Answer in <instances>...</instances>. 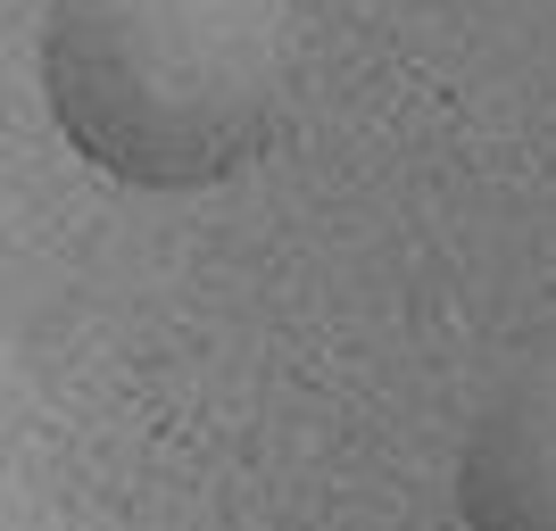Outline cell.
Returning a JSON list of instances; mask_svg holds the SVG:
<instances>
[{"instance_id":"6da1fadb","label":"cell","mask_w":556,"mask_h":531,"mask_svg":"<svg viewBox=\"0 0 556 531\" xmlns=\"http://www.w3.org/2000/svg\"><path fill=\"white\" fill-rule=\"evenodd\" d=\"M291 0H50L42 100L134 191H208L291 116Z\"/></svg>"},{"instance_id":"7a4b0ae2","label":"cell","mask_w":556,"mask_h":531,"mask_svg":"<svg viewBox=\"0 0 556 531\" xmlns=\"http://www.w3.org/2000/svg\"><path fill=\"white\" fill-rule=\"evenodd\" d=\"M465 531H556V357H532L482 399L457 448Z\"/></svg>"}]
</instances>
